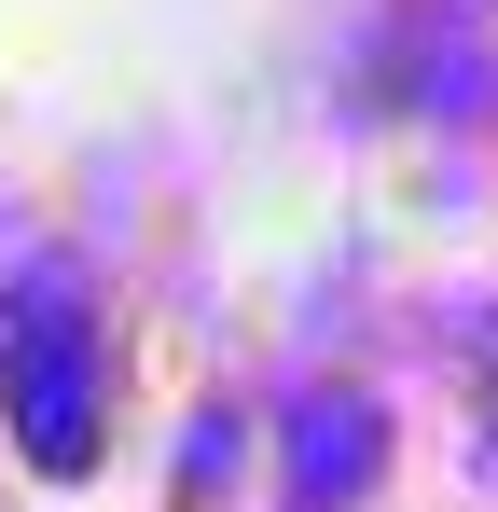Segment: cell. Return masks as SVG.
Returning a JSON list of instances; mask_svg holds the SVG:
<instances>
[{
    "instance_id": "cell-2",
    "label": "cell",
    "mask_w": 498,
    "mask_h": 512,
    "mask_svg": "<svg viewBox=\"0 0 498 512\" xmlns=\"http://www.w3.org/2000/svg\"><path fill=\"white\" fill-rule=\"evenodd\" d=\"M374 471H388V416H374L360 388H319V402L291 416V512H346Z\"/></svg>"
},
{
    "instance_id": "cell-1",
    "label": "cell",
    "mask_w": 498,
    "mask_h": 512,
    "mask_svg": "<svg viewBox=\"0 0 498 512\" xmlns=\"http://www.w3.org/2000/svg\"><path fill=\"white\" fill-rule=\"evenodd\" d=\"M14 429H28L42 471H83L97 457V360H83L70 277H28V305H14Z\"/></svg>"
}]
</instances>
